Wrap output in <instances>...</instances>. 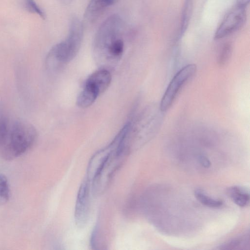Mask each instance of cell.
Wrapping results in <instances>:
<instances>
[{"label":"cell","instance_id":"cell-1","mask_svg":"<svg viewBox=\"0 0 250 250\" xmlns=\"http://www.w3.org/2000/svg\"><path fill=\"white\" fill-rule=\"evenodd\" d=\"M124 22L116 14L109 16L99 27L94 39L93 53L102 68L108 70L121 59L124 51Z\"/></svg>","mask_w":250,"mask_h":250},{"label":"cell","instance_id":"cell-2","mask_svg":"<svg viewBox=\"0 0 250 250\" xmlns=\"http://www.w3.org/2000/svg\"><path fill=\"white\" fill-rule=\"evenodd\" d=\"M159 104L147 106L133 121L126 124L123 145L129 154L150 139L159 129L163 121Z\"/></svg>","mask_w":250,"mask_h":250},{"label":"cell","instance_id":"cell-3","mask_svg":"<svg viewBox=\"0 0 250 250\" xmlns=\"http://www.w3.org/2000/svg\"><path fill=\"white\" fill-rule=\"evenodd\" d=\"M83 35L82 22L77 18H72L66 38L55 45L46 56V65L48 68H58L62 64L71 61L80 50Z\"/></svg>","mask_w":250,"mask_h":250},{"label":"cell","instance_id":"cell-4","mask_svg":"<svg viewBox=\"0 0 250 250\" xmlns=\"http://www.w3.org/2000/svg\"><path fill=\"white\" fill-rule=\"evenodd\" d=\"M37 135L32 125L21 121L15 122L10 126L6 141L0 149V156L11 160L23 155L34 145Z\"/></svg>","mask_w":250,"mask_h":250},{"label":"cell","instance_id":"cell-5","mask_svg":"<svg viewBox=\"0 0 250 250\" xmlns=\"http://www.w3.org/2000/svg\"><path fill=\"white\" fill-rule=\"evenodd\" d=\"M119 142L91 182V193L95 196L100 195L106 190L127 157L118 149L120 141Z\"/></svg>","mask_w":250,"mask_h":250},{"label":"cell","instance_id":"cell-6","mask_svg":"<svg viewBox=\"0 0 250 250\" xmlns=\"http://www.w3.org/2000/svg\"><path fill=\"white\" fill-rule=\"evenodd\" d=\"M196 66L188 64L183 67L169 83L159 104L161 109L166 112L171 106L182 87L195 73Z\"/></svg>","mask_w":250,"mask_h":250},{"label":"cell","instance_id":"cell-7","mask_svg":"<svg viewBox=\"0 0 250 250\" xmlns=\"http://www.w3.org/2000/svg\"><path fill=\"white\" fill-rule=\"evenodd\" d=\"M246 18V7L237 4L222 20L216 30L214 39L224 38L239 30L244 24Z\"/></svg>","mask_w":250,"mask_h":250},{"label":"cell","instance_id":"cell-8","mask_svg":"<svg viewBox=\"0 0 250 250\" xmlns=\"http://www.w3.org/2000/svg\"><path fill=\"white\" fill-rule=\"evenodd\" d=\"M91 193L90 183L85 178L78 190L75 207V221L79 228L84 227L87 223L90 212Z\"/></svg>","mask_w":250,"mask_h":250},{"label":"cell","instance_id":"cell-9","mask_svg":"<svg viewBox=\"0 0 250 250\" xmlns=\"http://www.w3.org/2000/svg\"><path fill=\"white\" fill-rule=\"evenodd\" d=\"M111 75L107 69L101 68L91 74L85 85L95 91L99 95L104 92L111 82Z\"/></svg>","mask_w":250,"mask_h":250},{"label":"cell","instance_id":"cell-10","mask_svg":"<svg viewBox=\"0 0 250 250\" xmlns=\"http://www.w3.org/2000/svg\"><path fill=\"white\" fill-rule=\"evenodd\" d=\"M121 0H90L84 13L86 22L93 23L109 7Z\"/></svg>","mask_w":250,"mask_h":250},{"label":"cell","instance_id":"cell-11","mask_svg":"<svg viewBox=\"0 0 250 250\" xmlns=\"http://www.w3.org/2000/svg\"><path fill=\"white\" fill-rule=\"evenodd\" d=\"M227 193L233 202L239 207H245L249 203L250 193L245 188L232 186L228 189Z\"/></svg>","mask_w":250,"mask_h":250},{"label":"cell","instance_id":"cell-12","mask_svg":"<svg viewBox=\"0 0 250 250\" xmlns=\"http://www.w3.org/2000/svg\"><path fill=\"white\" fill-rule=\"evenodd\" d=\"M98 94L88 86L85 85L77 98V104L81 108H87L96 101Z\"/></svg>","mask_w":250,"mask_h":250},{"label":"cell","instance_id":"cell-13","mask_svg":"<svg viewBox=\"0 0 250 250\" xmlns=\"http://www.w3.org/2000/svg\"><path fill=\"white\" fill-rule=\"evenodd\" d=\"M193 9V0H185L182 8L179 36L186 31L189 23Z\"/></svg>","mask_w":250,"mask_h":250},{"label":"cell","instance_id":"cell-14","mask_svg":"<svg viewBox=\"0 0 250 250\" xmlns=\"http://www.w3.org/2000/svg\"><path fill=\"white\" fill-rule=\"evenodd\" d=\"M194 195L201 203L210 208H218L221 207L223 204L222 200L214 199L208 196L201 189H196L194 191Z\"/></svg>","mask_w":250,"mask_h":250},{"label":"cell","instance_id":"cell-15","mask_svg":"<svg viewBox=\"0 0 250 250\" xmlns=\"http://www.w3.org/2000/svg\"><path fill=\"white\" fill-rule=\"evenodd\" d=\"M10 128V126L7 117L0 114V149L6 142Z\"/></svg>","mask_w":250,"mask_h":250},{"label":"cell","instance_id":"cell-16","mask_svg":"<svg viewBox=\"0 0 250 250\" xmlns=\"http://www.w3.org/2000/svg\"><path fill=\"white\" fill-rule=\"evenodd\" d=\"M23 8L28 12L38 15L42 19L45 18V14L35 0H22Z\"/></svg>","mask_w":250,"mask_h":250},{"label":"cell","instance_id":"cell-17","mask_svg":"<svg viewBox=\"0 0 250 250\" xmlns=\"http://www.w3.org/2000/svg\"><path fill=\"white\" fill-rule=\"evenodd\" d=\"M10 197V188L6 177L0 174V205L6 203Z\"/></svg>","mask_w":250,"mask_h":250},{"label":"cell","instance_id":"cell-18","mask_svg":"<svg viewBox=\"0 0 250 250\" xmlns=\"http://www.w3.org/2000/svg\"><path fill=\"white\" fill-rule=\"evenodd\" d=\"M232 49L230 43H226L223 46L217 59V62L219 65L223 66L227 63L230 57Z\"/></svg>","mask_w":250,"mask_h":250},{"label":"cell","instance_id":"cell-19","mask_svg":"<svg viewBox=\"0 0 250 250\" xmlns=\"http://www.w3.org/2000/svg\"><path fill=\"white\" fill-rule=\"evenodd\" d=\"M245 241L242 237L234 238L220 246L218 249L220 250H233L241 246Z\"/></svg>","mask_w":250,"mask_h":250},{"label":"cell","instance_id":"cell-20","mask_svg":"<svg viewBox=\"0 0 250 250\" xmlns=\"http://www.w3.org/2000/svg\"><path fill=\"white\" fill-rule=\"evenodd\" d=\"M199 161L203 167L206 168L209 167L210 166L211 164L209 160L204 156H200L199 157Z\"/></svg>","mask_w":250,"mask_h":250},{"label":"cell","instance_id":"cell-21","mask_svg":"<svg viewBox=\"0 0 250 250\" xmlns=\"http://www.w3.org/2000/svg\"><path fill=\"white\" fill-rule=\"evenodd\" d=\"M237 4L246 7L249 3L250 0H237Z\"/></svg>","mask_w":250,"mask_h":250},{"label":"cell","instance_id":"cell-22","mask_svg":"<svg viewBox=\"0 0 250 250\" xmlns=\"http://www.w3.org/2000/svg\"><path fill=\"white\" fill-rule=\"evenodd\" d=\"M61 1L64 4H69L72 2V0H61Z\"/></svg>","mask_w":250,"mask_h":250}]
</instances>
